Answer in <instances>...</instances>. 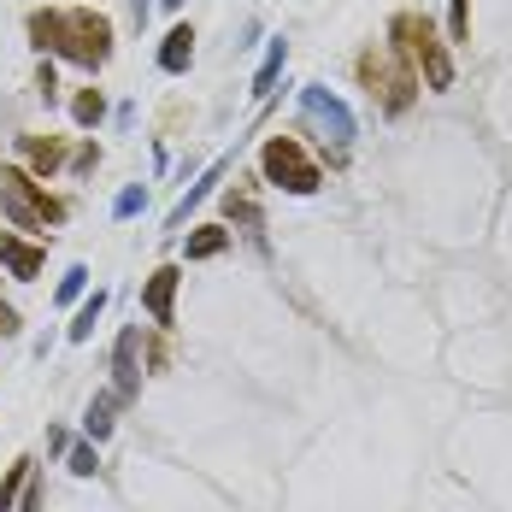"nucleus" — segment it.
I'll use <instances>...</instances> for the list:
<instances>
[{"mask_svg": "<svg viewBox=\"0 0 512 512\" xmlns=\"http://www.w3.org/2000/svg\"><path fill=\"white\" fill-rule=\"evenodd\" d=\"M224 171H230V165H224V159H212V165L201 171V183H189V195H183V201L171 206V218H165V230H183V224H189V212H195V206H201L206 195L218 189V183H224Z\"/></svg>", "mask_w": 512, "mask_h": 512, "instance_id": "nucleus-10", "label": "nucleus"}, {"mask_svg": "<svg viewBox=\"0 0 512 512\" xmlns=\"http://www.w3.org/2000/svg\"><path fill=\"white\" fill-rule=\"evenodd\" d=\"M18 148H24V159H30L36 171H59V159H65V148H59L53 136H48V142H42V136H24Z\"/></svg>", "mask_w": 512, "mask_h": 512, "instance_id": "nucleus-16", "label": "nucleus"}, {"mask_svg": "<svg viewBox=\"0 0 512 512\" xmlns=\"http://www.w3.org/2000/svg\"><path fill=\"white\" fill-rule=\"evenodd\" d=\"M389 42H395V59H407L412 77H424V89H454V53L436 36L430 18L401 12V18L389 24Z\"/></svg>", "mask_w": 512, "mask_h": 512, "instance_id": "nucleus-2", "label": "nucleus"}, {"mask_svg": "<svg viewBox=\"0 0 512 512\" xmlns=\"http://www.w3.org/2000/svg\"><path fill=\"white\" fill-rule=\"evenodd\" d=\"M65 465H71V471H77V477H95V442H71V448H65Z\"/></svg>", "mask_w": 512, "mask_h": 512, "instance_id": "nucleus-21", "label": "nucleus"}, {"mask_svg": "<svg viewBox=\"0 0 512 512\" xmlns=\"http://www.w3.org/2000/svg\"><path fill=\"white\" fill-rule=\"evenodd\" d=\"M89 289V265H71L65 277H59V289H53V301H77Z\"/></svg>", "mask_w": 512, "mask_h": 512, "instance_id": "nucleus-20", "label": "nucleus"}, {"mask_svg": "<svg viewBox=\"0 0 512 512\" xmlns=\"http://www.w3.org/2000/svg\"><path fill=\"white\" fill-rule=\"evenodd\" d=\"M36 89H42V95L53 101V89H59V77H53V65H42V71H36Z\"/></svg>", "mask_w": 512, "mask_h": 512, "instance_id": "nucleus-24", "label": "nucleus"}, {"mask_svg": "<svg viewBox=\"0 0 512 512\" xmlns=\"http://www.w3.org/2000/svg\"><path fill=\"white\" fill-rule=\"evenodd\" d=\"M283 59H289V42L277 36V42L265 48V65H259V77H254V101H265V95L277 89V77H283Z\"/></svg>", "mask_w": 512, "mask_h": 512, "instance_id": "nucleus-14", "label": "nucleus"}, {"mask_svg": "<svg viewBox=\"0 0 512 512\" xmlns=\"http://www.w3.org/2000/svg\"><path fill=\"white\" fill-rule=\"evenodd\" d=\"M30 36L42 53H59L83 71H95L112 59V24L95 6H71V12H30Z\"/></svg>", "mask_w": 512, "mask_h": 512, "instance_id": "nucleus-1", "label": "nucleus"}, {"mask_svg": "<svg viewBox=\"0 0 512 512\" xmlns=\"http://www.w3.org/2000/svg\"><path fill=\"white\" fill-rule=\"evenodd\" d=\"M301 118L324 136L330 159H348V148H354V112L336 101L324 83H307V89H301Z\"/></svg>", "mask_w": 512, "mask_h": 512, "instance_id": "nucleus-6", "label": "nucleus"}, {"mask_svg": "<svg viewBox=\"0 0 512 512\" xmlns=\"http://www.w3.org/2000/svg\"><path fill=\"white\" fill-rule=\"evenodd\" d=\"M224 206H230V218H242L248 230H259V206H254V189H230V195H224Z\"/></svg>", "mask_w": 512, "mask_h": 512, "instance_id": "nucleus-18", "label": "nucleus"}, {"mask_svg": "<svg viewBox=\"0 0 512 512\" xmlns=\"http://www.w3.org/2000/svg\"><path fill=\"white\" fill-rule=\"evenodd\" d=\"M259 171H265V183H277L289 195H318V183H324V171L307 159V148L295 136H271L259 148Z\"/></svg>", "mask_w": 512, "mask_h": 512, "instance_id": "nucleus-5", "label": "nucleus"}, {"mask_svg": "<svg viewBox=\"0 0 512 512\" xmlns=\"http://www.w3.org/2000/svg\"><path fill=\"white\" fill-rule=\"evenodd\" d=\"M177 283H183V271H177V265H159L154 277H148V289H142V312H148L154 324H171V307H177Z\"/></svg>", "mask_w": 512, "mask_h": 512, "instance_id": "nucleus-8", "label": "nucleus"}, {"mask_svg": "<svg viewBox=\"0 0 512 512\" xmlns=\"http://www.w3.org/2000/svg\"><path fill=\"white\" fill-rule=\"evenodd\" d=\"M189 59H195V30H189V24H177V30L159 42V71H165V77H183V71H189Z\"/></svg>", "mask_w": 512, "mask_h": 512, "instance_id": "nucleus-11", "label": "nucleus"}, {"mask_svg": "<svg viewBox=\"0 0 512 512\" xmlns=\"http://www.w3.org/2000/svg\"><path fill=\"white\" fill-rule=\"evenodd\" d=\"M0 212H6L12 230H48V224L65 218V206L53 201L48 189H36L18 165H0Z\"/></svg>", "mask_w": 512, "mask_h": 512, "instance_id": "nucleus-3", "label": "nucleus"}, {"mask_svg": "<svg viewBox=\"0 0 512 512\" xmlns=\"http://www.w3.org/2000/svg\"><path fill=\"white\" fill-rule=\"evenodd\" d=\"M71 118H77L83 130H95V124L106 118V101H101V89H83V95L71 101Z\"/></svg>", "mask_w": 512, "mask_h": 512, "instance_id": "nucleus-17", "label": "nucleus"}, {"mask_svg": "<svg viewBox=\"0 0 512 512\" xmlns=\"http://www.w3.org/2000/svg\"><path fill=\"white\" fill-rule=\"evenodd\" d=\"M448 36L471 42V0H448Z\"/></svg>", "mask_w": 512, "mask_h": 512, "instance_id": "nucleus-22", "label": "nucleus"}, {"mask_svg": "<svg viewBox=\"0 0 512 512\" xmlns=\"http://www.w3.org/2000/svg\"><path fill=\"white\" fill-rule=\"evenodd\" d=\"M159 6H165V12H177V6H183V0H159Z\"/></svg>", "mask_w": 512, "mask_h": 512, "instance_id": "nucleus-26", "label": "nucleus"}, {"mask_svg": "<svg viewBox=\"0 0 512 512\" xmlns=\"http://www.w3.org/2000/svg\"><path fill=\"white\" fill-rule=\"evenodd\" d=\"M142 206H148V189H142V183H130V189H124V195L112 201V218H136Z\"/></svg>", "mask_w": 512, "mask_h": 512, "instance_id": "nucleus-23", "label": "nucleus"}, {"mask_svg": "<svg viewBox=\"0 0 512 512\" xmlns=\"http://www.w3.org/2000/svg\"><path fill=\"white\" fill-rule=\"evenodd\" d=\"M101 312H106V295L95 289V295L77 307V318H71V330H65V336H71V342H89V336H95V324H101Z\"/></svg>", "mask_w": 512, "mask_h": 512, "instance_id": "nucleus-15", "label": "nucleus"}, {"mask_svg": "<svg viewBox=\"0 0 512 512\" xmlns=\"http://www.w3.org/2000/svg\"><path fill=\"white\" fill-rule=\"evenodd\" d=\"M224 248H230V230H224V224H201V230L183 242V254L189 259H218Z\"/></svg>", "mask_w": 512, "mask_h": 512, "instance_id": "nucleus-12", "label": "nucleus"}, {"mask_svg": "<svg viewBox=\"0 0 512 512\" xmlns=\"http://www.w3.org/2000/svg\"><path fill=\"white\" fill-rule=\"evenodd\" d=\"M136 354H142V330H136V324H124V330H118V342H112V395H118L124 407L142 395V359H136Z\"/></svg>", "mask_w": 512, "mask_h": 512, "instance_id": "nucleus-7", "label": "nucleus"}, {"mask_svg": "<svg viewBox=\"0 0 512 512\" xmlns=\"http://www.w3.org/2000/svg\"><path fill=\"white\" fill-rule=\"evenodd\" d=\"M0 265H6L18 283H36V277H42V248H36V242H18V236L0 230Z\"/></svg>", "mask_w": 512, "mask_h": 512, "instance_id": "nucleus-9", "label": "nucleus"}, {"mask_svg": "<svg viewBox=\"0 0 512 512\" xmlns=\"http://www.w3.org/2000/svg\"><path fill=\"white\" fill-rule=\"evenodd\" d=\"M30 477H36V471H30V460H18L12 471H6V483H0V512H12V501H18V489H24Z\"/></svg>", "mask_w": 512, "mask_h": 512, "instance_id": "nucleus-19", "label": "nucleus"}, {"mask_svg": "<svg viewBox=\"0 0 512 512\" xmlns=\"http://www.w3.org/2000/svg\"><path fill=\"white\" fill-rule=\"evenodd\" d=\"M0 336H18V312L0 301Z\"/></svg>", "mask_w": 512, "mask_h": 512, "instance_id": "nucleus-25", "label": "nucleus"}, {"mask_svg": "<svg viewBox=\"0 0 512 512\" xmlns=\"http://www.w3.org/2000/svg\"><path fill=\"white\" fill-rule=\"evenodd\" d=\"M118 407H124V401H118L112 389L89 401V412H83V430H89V442H101V436H112V412H118Z\"/></svg>", "mask_w": 512, "mask_h": 512, "instance_id": "nucleus-13", "label": "nucleus"}, {"mask_svg": "<svg viewBox=\"0 0 512 512\" xmlns=\"http://www.w3.org/2000/svg\"><path fill=\"white\" fill-rule=\"evenodd\" d=\"M359 83L371 89V101L383 106L389 118H401L418 101V77L407 71V59H395V53H365L359 59Z\"/></svg>", "mask_w": 512, "mask_h": 512, "instance_id": "nucleus-4", "label": "nucleus"}]
</instances>
